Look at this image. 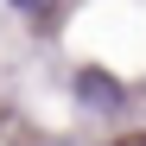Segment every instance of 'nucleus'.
I'll list each match as a JSON object with an SVG mask.
<instances>
[{"label":"nucleus","instance_id":"1","mask_svg":"<svg viewBox=\"0 0 146 146\" xmlns=\"http://www.w3.org/2000/svg\"><path fill=\"white\" fill-rule=\"evenodd\" d=\"M83 102H114V83H102V76H83Z\"/></svg>","mask_w":146,"mask_h":146},{"label":"nucleus","instance_id":"2","mask_svg":"<svg viewBox=\"0 0 146 146\" xmlns=\"http://www.w3.org/2000/svg\"><path fill=\"white\" fill-rule=\"evenodd\" d=\"M13 7H44V0H13Z\"/></svg>","mask_w":146,"mask_h":146}]
</instances>
